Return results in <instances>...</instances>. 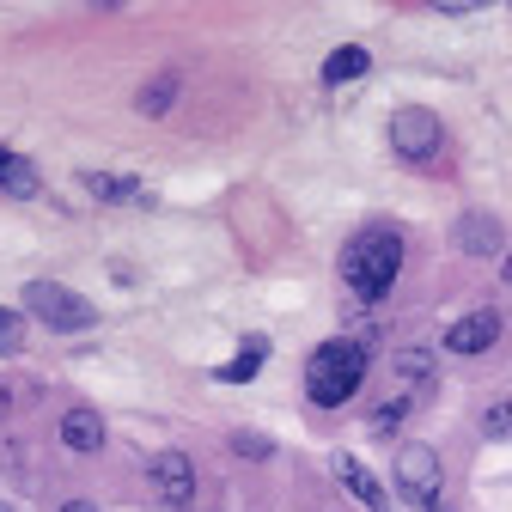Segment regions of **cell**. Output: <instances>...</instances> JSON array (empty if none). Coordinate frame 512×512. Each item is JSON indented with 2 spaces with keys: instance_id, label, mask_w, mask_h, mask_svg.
Wrapping results in <instances>:
<instances>
[{
  "instance_id": "484cf974",
  "label": "cell",
  "mask_w": 512,
  "mask_h": 512,
  "mask_svg": "<svg viewBox=\"0 0 512 512\" xmlns=\"http://www.w3.org/2000/svg\"><path fill=\"white\" fill-rule=\"evenodd\" d=\"M153 512H159V506H153Z\"/></svg>"
},
{
  "instance_id": "3957f363",
  "label": "cell",
  "mask_w": 512,
  "mask_h": 512,
  "mask_svg": "<svg viewBox=\"0 0 512 512\" xmlns=\"http://www.w3.org/2000/svg\"><path fill=\"white\" fill-rule=\"evenodd\" d=\"M25 311L37 317V324L61 330V336H74V330H92V324H98L92 299L74 293V287H61V281H31V287H25Z\"/></svg>"
},
{
  "instance_id": "9c48e42d",
  "label": "cell",
  "mask_w": 512,
  "mask_h": 512,
  "mask_svg": "<svg viewBox=\"0 0 512 512\" xmlns=\"http://www.w3.org/2000/svg\"><path fill=\"white\" fill-rule=\"evenodd\" d=\"M458 250H470V256H500V220H494V214H464V220H458Z\"/></svg>"
},
{
  "instance_id": "ffe728a7",
  "label": "cell",
  "mask_w": 512,
  "mask_h": 512,
  "mask_svg": "<svg viewBox=\"0 0 512 512\" xmlns=\"http://www.w3.org/2000/svg\"><path fill=\"white\" fill-rule=\"evenodd\" d=\"M232 445H238V452H250V458H269L275 452V439H263V433H238Z\"/></svg>"
},
{
  "instance_id": "603a6c76",
  "label": "cell",
  "mask_w": 512,
  "mask_h": 512,
  "mask_svg": "<svg viewBox=\"0 0 512 512\" xmlns=\"http://www.w3.org/2000/svg\"><path fill=\"white\" fill-rule=\"evenodd\" d=\"M506 281H512V256H506Z\"/></svg>"
},
{
  "instance_id": "6da1fadb",
  "label": "cell",
  "mask_w": 512,
  "mask_h": 512,
  "mask_svg": "<svg viewBox=\"0 0 512 512\" xmlns=\"http://www.w3.org/2000/svg\"><path fill=\"white\" fill-rule=\"evenodd\" d=\"M397 269H403V232H391V226H366V232H354V244L342 250V281H348L354 299H366V305H378L384 293H391Z\"/></svg>"
},
{
  "instance_id": "d6986e66",
  "label": "cell",
  "mask_w": 512,
  "mask_h": 512,
  "mask_svg": "<svg viewBox=\"0 0 512 512\" xmlns=\"http://www.w3.org/2000/svg\"><path fill=\"white\" fill-rule=\"evenodd\" d=\"M403 415H409V403H384V409L372 415V433H391V427H397Z\"/></svg>"
},
{
  "instance_id": "e0dca14e",
  "label": "cell",
  "mask_w": 512,
  "mask_h": 512,
  "mask_svg": "<svg viewBox=\"0 0 512 512\" xmlns=\"http://www.w3.org/2000/svg\"><path fill=\"white\" fill-rule=\"evenodd\" d=\"M171 92H177V86H171V80H153V86H147V92H141V116H159V110H165V104H171Z\"/></svg>"
},
{
  "instance_id": "8fae6325",
  "label": "cell",
  "mask_w": 512,
  "mask_h": 512,
  "mask_svg": "<svg viewBox=\"0 0 512 512\" xmlns=\"http://www.w3.org/2000/svg\"><path fill=\"white\" fill-rule=\"evenodd\" d=\"M263 360H269V342H263V336H250V342L238 348V360H226V366H220V378H226V384H244V378L263 372Z\"/></svg>"
},
{
  "instance_id": "7a4b0ae2",
  "label": "cell",
  "mask_w": 512,
  "mask_h": 512,
  "mask_svg": "<svg viewBox=\"0 0 512 512\" xmlns=\"http://www.w3.org/2000/svg\"><path fill=\"white\" fill-rule=\"evenodd\" d=\"M360 378H366V354L360 342H324L311 360H305V397L317 409H336L360 391Z\"/></svg>"
},
{
  "instance_id": "4fadbf2b",
  "label": "cell",
  "mask_w": 512,
  "mask_h": 512,
  "mask_svg": "<svg viewBox=\"0 0 512 512\" xmlns=\"http://www.w3.org/2000/svg\"><path fill=\"white\" fill-rule=\"evenodd\" d=\"M336 476H342V482H348V488H354V494L372 506V512H391V506H384V488L366 476V464H354V458H336Z\"/></svg>"
},
{
  "instance_id": "ba28073f",
  "label": "cell",
  "mask_w": 512,
  "mask_h": 512,
  "mask_svg": "<svg viewBox=\"0 0 512 512\" xmlns=\"http://www.w3.org/2000/svg\"><path fill=\"white\" fill-rule=\"evenodd\" d=\"M61 445L80 452V458H92L104 445V415L98 409H68V415H61Z\"/></svg>"
},
{
  "instance_id": "30bf717a",
  "label": "cell",
  "mask_w": 512,
  "mask_h": 512,
  "mask_svg": "<svg viewBox=\"0 0 512 512\" xmlns=\"http://www.w3.org/2000/svg\"><path fill=\"white\" fill-rule=\"evenodd\" d=\"M0 189H7V196H19V202H31L43 183H37L31 159H19V153H7V147H0Z\"/></svg>"
},
{
  "instance_id": "cb8c5ba5",
  "label": "cell",
  "mask_w": 512,
  "mask_h": 512,
  "mask_svg": "<svg viewBox=\"0 0 512 512\" xmlns=\"http://www.w3.org/2000/svg\"><path fill=\"white\" fill-rule=\"evenodd\" d=\"M0 512H13V506H7V500H0Z\"/></svg>"
},
{
  "instance_id": "8992f818",
  "label": "cell",
  "mask_w": 512,
  "mask_h": 512,
  "mask_svg": "<svg viewBox=\"0 0 512 512\" xmlns=\"http://www.w3.org/2000/svg\"><path fill=\"white\" fill-rule=\"evenodd\" d=\"M153 488H159V506L171 512V506H189L196 500V470H189V458L183 452H159L153 458Z\"/></svg>"
},
{
  "instance_id": "5b68a950",
  "label": "cell",
  "mask_w": 512,
  "mask_h": 512,
  "mask_svg": "<svg viewBox=\"0 0 512 512\" xmlns=\"http://www.w3.org/2000/svg\"><path fill=\"white\" fill-rule=\"evenodd\" d=\"M439 141H445V128H439V116H433V110L403 104V110L391 116V147H397L409 165H427V159L439 153Z\"/></svg>"
},
{
  "instance_id": "2e32d148",
  "label": "cell",
  "mask_w": 512,
  "mask_h": 512,
  "mask_svg": "<svg viewBox=\"0 0 512 512\" xmlns=\"http://www.w3.org/2000/svg\"><path fill=\"white\" fill-rule=\"evenodd\" d=\"M482 433H488V439H512V397L482 415Z\"/></svg>"
},
{
  "instance_id": "52a82bcc",
  "label": "cell",
  "mask_w": 512,
  "mask_h": 512,
  "mask_svg": "<svg viewBox=\"0 0 512 512\" xmlns=\"http://www.w3.org/2000/svg\"><path fill=\"white\" fill-rule=\"evenodd\" d=\"M494 342H500V311H470V317H458V324L445 330V348L452 354H482Z\"/></svg>"
},
{
  "instance_id": "5bb4252c",
  "label": "cell",
  "mask_w": 512,
  "mask_h": 512,
  "mask_svg": "<svg viewBox=\"0 0 512 512\" xmlns=\"http://www.w3.org/2000/svg\"><path fill=\"white\" fill-rule=\"evenodd\" d=\"M397 372H403L409 384H427V378H433V354H427V348H403V354H397Z\"/></svg>"
},
{
  "instance_id": "44dd1931",
  "label": "cell",
  "mask_w": 512,
  "mask_h": 512,
  "mask_svg": "<svg viewBox=\"0 0 512 512\" xmlns=\"http://www.w3.org/2000/svg\"><path fill=\"white\" fill-rule=\"evenodd\" d=\"M7 409H13V384L0 378V421H7Z\"/></svg>"
},
{
  "instance_id": "ac0fdd59",
  "label": "cell",
  "mask_w": 512,
  "mask_h": 512,
  "mask_svg": "<svg viewBox=\"0 0 512 512\" xmlns=\"http://www.w3.org/2000/svg\"><path fill=\"white\" fill-rule=\"evenodd\" d=\"M135 183H122V177H92V196H104V202H122Z\"/></svg>"
},
{
  "instance_id": "7c38bea8",
  "label": "cell",
  "mask_w": 512,
  "mask_h": 512,
  "mask_svg": "<svg viewBox=\"0 0 512 512\" xmlns=\"http://www.w3.org/2000/svg\"><path fill=\"white\" fill-rule=\"evenodd\" d=\"M366 68H372L366 49H360V43H348V49H336V55L324 61V80H330V86H348V80H360Z\"/></svg>"
},
{
  "instance_id": "9a60e30c",
  "label": "cell",
  "mask_w": 512,
  "mask_h": 512,
  "mask_svg": "<svg viewBox=\"0 0 512 512\" xmlns=\"http://www.w3.org/2000/svg\"><path fill=\"white\" fill-rule=\"evenodd\" d=\"M25 348V317L0 305V354H19Z\"/></svg>"
},
{
  "instance_id": "277c9868",
  "label": "cell",
  "mask_w": 512,
  "mask_h": 512,
  "mask_svg": "<svg viewBox=\"0 0 512 512\" xmlns=\"http://www.w3.org/2000/svg\"><path fill=\"white\" fill-rule=\"evenodd\" d=\"M439 488H445V470H439V452L433 445H403L397 452V494L409 506H439Z\"/></svg>"
},
{
  "instance_id": "d4e9b609",
  "label": "cell",
  "mask_w": 512,
  "mask_h": 512,
  "mask_svg": "<svg viewBox=\"0 0 512 512\" xmlns=\"http://www.w3.org/2000/svg\"><path fill=\"white\" fill-rule=\"evenodd\" d=\"M439 512H445V506H439Z\"/></svg>"
},
{
  "instance_id": "7402d4cb",
  "label": "cell",
  "mask_w": 512,
  "mask_h": 512,
  "mask_svg": "<svg viewBox=\"0 0 512 512\" xmlns=\"http://www.w3.org/2000/svg\"><path fill=\"white\" fill-rule=\"evenodd\" d=\"M61 512H98L92 500H68V506H61Z\"/></svg>"
}]
</instances>
